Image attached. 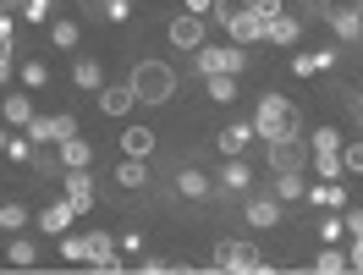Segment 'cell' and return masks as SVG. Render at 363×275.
<instances>
[{
	"label": "cell",
	"instance_id": "17",
	"mask_svg": "<svg viewBox=\"0 0 363 275\" xmlns=\"http://www.w3.org/2000/svg\"><path fill=\"white\" fill-rule=\"evenodd\" d=\"M99 105H105V116H127L138 105V99H133V83H111V89H99Z\"/></svg>",
	"mask_w": 363,
	"mask_h": 275
},
{
	"label": "cell",
	"instance_id": "23",
	"mask_svg": "<svg viewBox=\"0 0 363 275\" xmlns=\"http://www.w3.org/2000/svg\"><path fill=\"white\" fill-rule=\"evenodd\" d=\"M0 121H11V127H28L33 121V105H28V94H6V116Z\"/></svg>",
	"mask_w": 363,
	"mask_h": 275
},
{
	"label": "cell",
	"instance_id": "36",
	"mask_svg": "<svg viewBox=\"0 0 363 275\" xmlns=\"http://www.w3.org/2000/svg\"><path fill=\"white\" fill-rule=\"evenodd\" d=\"M248 11L259 23H270V17H281V0H248Z\"/></svg>",
	"mask_w": 363,
	"mask_h": 275
},
{
	"label": "cell",
	"instance_id": "14",
	"mask_svg": "<svg viewBox=\"0 0 363 275\" xmlns=\"http://www.w3.org/2000/svg\"><path fill=\"white\" fill-rule=\"evenodd\" d=\"M72 215H77V209H72L67 198H55V204H45L33 220H39V231H45V237H61V231L72 226Z\"/></svg>",
	"mask_w": 363,
	"mask_h": 275
},
{
	"label": "cell",
	"instance_id": "45",
	"mask_svg": "<svg viewBox=\"0 0 363 275\" xmlns=\"http://www.w3.org/2000/svg\"><path fill=\"white\" fill-rule=\"evenodd\" d=\"M0 39H11V17L6 11H0Z\"/></svg>",
	"mask_w": 363,
	"mask_h": 275
},
{
	"label": "cell",
	"instance_id": "37",
	"mask_svg": "<svg viewBox=\"0 0 363 275\" xmlns=\"http://www.w3.org/2000/svg\"><path fill=\"white\" fill-rule=\"evenodd\" d=\"M341 171H363V143H347V149H341Z\"/></svg>",
	"mask_w": 363,
	"mask_h": 275
},
{
	"label": "cell",
	"instance_id": "19",
	"mask_svg": "<svg viewBox=\"0 0 363 275\" xmlns=\"http://www.w3.org/2000/svg\"><path fill=\"white\" fill-rule=\"evenodd\" d=\"M253 143V121H231V127H220V155H242Z\"/></svg>",
	"mask_w": 363,
	"mask_h": 275
},
{
	"label": "cell",
	"instance_id": "7",
	"mask_svg": "<svg viewBox=\"0 0 363 275\" xmlns=\"http://www.w3.org/2000/svg\"><path fill=\"white\" fill-rule=\"evenodd\" d=\"M77 133V116H67V111H55V116H33L28 121V138H33V149L39 143H61V138H72Z\"/></svg>",
	"mask_w": 363,
	"mask_h": 275
},
{
	"label": "cell",
	"instance_id": "1",
	"mask_svg": "<svg viewBox=\"0 0 363 275\" xmlns=\"http://www.w3.org/2000/svg\"><path fill=\"white\" fill-rule=\"evenodd\" d=\"M297 127H303V116H297L292 99H281V94H264V99H259V111H253V138L281 143V138H297Z\"/></svg>",
	"mask_w": 363,
	"mask_h": 275
},
{
	"label": "cell",
	"instance_id": "13",
	"mask_svg": "<svg viewBox=\"0 0 363 275\" xmlns=\"http://www.w3.org/2000/svg\"><path fill=\"white\" fill-rule=\"evenodd\" d=\"M242 220H248L253 231H270V226H281V198H248Z\"/></svg>",
	"mask_w": 363,
	"mask_h": 275
},
{
	"label": "cell",
	"instance_id": "4",
	"mask_svg": "<svg viewBox=\"0 0 363 275\" xmlns=\"http://www.w3.org/2000/svg\"><path fill=\"white\" fill-rule=\"evenodd\" d=\"M215 270H237V275H264L270 270V259H264V253L253 248V242H220V248H215Z\"/></svg>",
	"mask_w": 363,
	"mask_h": 275
},
{
	"label": "cell",
	"instance_id": "24",
	"mask_svg": "<svg viewBox=\"0 0 363 275\" xmlns=\"http://www.w3.org/2000/svg\"><path fill=\"white\" fill-rule=\"evenodd\" d=\"M303 187H308V182L297 176V165H292V171H275V198H281V204H286V198H303Z\"/></svg>",
	"mask_w": 363,
	"mask_h": 275
},
{
	"label": "cell",
	"instance_id": "20",
	"mask_svg": "<svg viewBox=\"0 0 363 275\" xmlns=\"http://www.w3.org/2000/svg\"><path fill=\"white\" fill-rule=\"evenodd\" d=\"M264 45H297V17H286V11H281V17H270V23H264Z\"/></svg>",
	"mask_w": 363,
	"mask_h": 275
},
{
	"label": "cell",
	"instance_id": "25",
	"mask_svg": "<svg viewBox=\"0 0 363 275\" xmlns=\"http://www.w3.org/2000/svg\"><path fill=\"white\" fill-rule=\"evenodd\" d=\"M6 264H17V270H28V264H39V248H33L28 237H11V248H6Z\"/></svg>",
	"mask_w": 363,
	"mask_h": 275
},
{
	"label": "cell",
	"instance_id": "22",
	"mask_svg": "<svg viewBox=\"0 0 363 275\" xmlns=\"http://www.w3.org/2000/svg\"><path fill=\"white\" fill-rule=\"evenodd\" d=\"M116 182L127 187V193H143V187H149V171H143V160H133V155H127V160L116 165Z\"/></svg>",
	"mask_w": 363,
	"mask_h": 275
},
{
	"label": "cell",
	"instance_id": "12",
	"mask_svg": "<svg viewBox=\"0 0 363 275\" xmlns=\"http://www.w3.org/2000/svg\"><path fill=\"white\" fill-rule=\"evenodd\" d=\"M171 45L177 50H199L204 45V17H187V11L171 17Z\"/></svg>",
	"mask_w": 363,
	"mask_h": 275
},
{
	"label": "cell",
	"instance_id": "41",
	"mask_svg": "<svg viewBox=\"0 0 363 275\" xmlns=\"http://www.w3.org/2000/svg\"><path fill=\"white\" fill-rule=\"evenodd\" d=\"M308 61H314V72H330V67H336V50H314Z\"/></svg>",
	"mask_w": 363,
	"mask_h": 275
},
{
	"label": "cell",
	"instance_id": "31",
	"mask_svg": "<svg viewBox=\"0 0 363 275\" xmlns=\"http://www.w3.org/2000/svg\"><path fill=\"white\" fill-rule=\"evenodd\" d=\"M0 155H11L17 165H28V160H33V138H6V149H0Z\"/></svg>",
	"mask_w": 363,
	"mask_h": 275
},
{
	"label": "cell",
	"instance_id": "18",
	"mask_svg": "<svg viewBox=\"0 0 363 275\" xmlns=\"http://www.w3.org/2000/svg\"><path fill=\"white\" fill-rule=\"evenodd\" d=\"M55 149H61V171H77V165H89V160H94V149H89V143H83L77 133H72V138H61Z\"/></svg>",
	"mask_w": 363,
	"mask_h": 275
},
{
	"label": "cell",
	"instance_id": "2",
	"mask_svg": "<svg viewBox=\"0 0 363 275\" xmlns=\"http://www.w3.org/2000/svg\"><path fill=\"white\" fill-rule=\"evenodd\" d=\"M177 94V72L165 61H138L133 67V99L138 105H165Z\"/></svg>",
	"mask_w": 363,
	"mask_h": 275
},
{
	"label": "cell",
	"instance_id": "30",
	"mask_svg": "<svg viewBox=\"0 0 363 275\" xmlns=\"http://www.w3.org/2000/svg\"><path fill=\"white\" fill-rule=\"evenodd\" d=\"M314 270H319V275H341V270H347V253H336V248H319Z\"/></svg>",
	"mask_w": 363,
	"mask_h": 275
},
{
	"label": "cell",
	"instance_id": "8",
	"mask_svg": "<svg viewBox=\"0 0 363 275\" xmlns=\"http://www.w3.org/2000/svg\"><path fill=\"white\" fill-rule=\"evenodd\" d=\"M116 237H105V231H89L83 237V264H94V270H121L127 259H116Z\"/></svg>",
	"mask_w": 363,
	"mask_h": 275
},
{
	"label": "cell",
	"instance_id": "42",
	"mask_svg": "<svg viewBox=\"0 0 363 275\" xmlns=\"http://www.w3.org/2000/svg\"><path fill=\"white\" fill-rule=\"evenodd\" d=\"M341 231H347V226H341V220H336V215H330V220H319V237H325V242H336V237H341Z\"/></svg>",
	"mask_w": 363,
	"mask_h": 275
},
{
	"label": "cell",
	"instance_id": "10",
	"mask_svg": "<svg viewBox=\"0 0 363 275\" xmlns=\"http://www.w3.org/2000/svg\"><path fill=\"white\" fill-rule=\"evenodd\" d=\"M61 176H67V204L77 209V215H89L94 209V176L83 165H77V171H61Z\"/></svg>",
	"mask_w": 363,
	"mask_h": 275
},
{
	"label": "cell",
	"instance_id": "39",
	"mask_svg": "<svg viewBox=\"0 0 363 275\" xmlns=\"http://www.w3.org/2000/svg\"><path fill=\"white\" fill-rule=\"evenodd\" d=\"M11 83V39H0V89Z\"/></svg>",
	"mask_w": 363,
	"mask_h": 275
},
{
	"label": "cell",
	"instance_id": "47",
	"mask_svg": "<svg viewBox=\"0 0 363 275\" xmlns=\"http://www.w3.org/2000/svg\"><path fill=\"white\" fill-rule=\"evenodd\" d=\"M89 6H94V0H89Z\"/></svg>",
	"mask_w": 363,
	"mask_h": 275
},
{
	"label": "cell",
	"instance_id": "34",
	"mask_svg": "<svg viewBox=\"0 0 363 275\" xmlns=\"http://www.w3.org/2000/svg\"><path fill=\"white\" fill-rule=\"evenodd\" d=\"M61 259H72V264H83V237H72V226L61 231Z\"/></svg>",
	"mask_w": 363,
	"mask_h": 275
},
{
	"label": "cell",
	"instance_id": "26",
	"mask_svg": "<svg viewBox=\"0 0 363 275\" xmlns=\"http://www.w3.org/2000/svg\"><path fill=\"white\" fill-rule=\"evenodd\" d=\"M292 165H297V138L270 143V171H292Z\"/></svg>",
	"mask_w": 363,
	"mask_h": 275
},
{
	"label": "cell",
	"instance_id": "3",
	"mask_svg": "<svg viewBox=\"0 0 363 275\" xmlns=\"http://www.w3.org/2000/svg\"><path fill=\"white\" fill-rule=\"evenodd\" d=\"M193 67H199V77H215V72L237 77V72L248 67V50L242 45H199L193 50Z\"/></svg>",
	"mask_w": 363,
	"mask_h": 275
},
{
	"label": "cell",
	"instance_id": "6",
	"mask_svg": "<svg viewBox=\"0 0 363 275\" xmlns=\"http://www.w3.org/2000/svg\"><path fill=\"white\" fill-rule=\"evenodd\" d=\"M319 17L336 28L341 39H358V33H363V6H358V0H325Z\"/></svg>",
	"mask_w": 363,
	"mask_h": 275
},
{
	"label": "cell",
	"instance_id": "40",
	"mask_svg": "<svg viewBox=\"0 0 363 275\" xmlns=\"http://www.w3.org/2000/svg\"><path fill=\"white\" fill-rule=\"evenodd\" d=\"M341 209H347V204H341ZM341 226L352 231V237H363V209H347V215H341Z\"/></svg>",
	"mask_w": 363,
	"mask_h": 275
},
{
	"label": "cell",
	"instance_id": "28",
	"mask_svg": "<svg viewBox=\"0 0 363 275\" xmlns=\"http://www.w3.org/2000/svg\"><path fill=\"white\" fill-rule=\"evenodd\" d=\"M204 89H209V99H220V105H231V99H237V83H231L226 72H215V77H204Z\"/></svg>",
	"mask_w": 363,
	"mask_h": 275
},
{
	"label": "cell",
	"instance_id": "16",
	"mask_svg": "<svg viewBox=\"0 0 363 275\" xmlns=\"http://www.w3.org/2000/svg\"><path fill=\"white\" fill-rule=\"evenodd\" d=\"M177 193H182V198H209V193H215V182H209L199 165H187V171H177Z\"/></svg>",
	"mask_w": 363,
	"mask_h": 275
},
{
	"label": "cell",
	"instance_id": "9",
	"mask_svg": "<svg viewBox=\"0 0 363 275\" xmlns=\"http://www.w3.org/2000/svg\"><path fill=\"white\" fill-rule=\"evenodd\" d=\"M226 39H231V45H242V50H248V45H264V23L242 6V11H231V17H226Z\"/></svg>",
	"mask_w": 363,
	"mask_h": 275
},
{
	"label": "cell",
	"instance_id": "32",
	"mask_svg": "<svg viewBox=\"0 0 363 275\" xmlns=\"http://www.w3.org/2000/svg\"><path fill=\"white\" fill-rule=\"evenodd\" d=\"M50 6H55V0H17V11H23L28 23H45V17H50Z\"/></svg>",
	"mask_w": 363,
	"mask_h": 275
},
{
	"label": "cell",
	"instance_id": "29",
	"mask_svg": "<svg viewBox=\"0 0 363 275\" xmlns=\"http://www.w3.org/2000/svg\"><path fill=\"white\" fill-rule=\"evenodd\" d=\"M23 226H28V209L6 198V204H0V231H23Z\"/></svg>",
	"mask_w": 363,
	"mask_h": 275
},
{
	"label": "cell",
	"instance_id": "27",
	"mask_svg": "<svg viewBox=\"0 0 363 275\" xmlns=\"http://www.w3.org/2000/svg\"><path fill=\"white\" fill-rule=\"evenodd\" d=\"M72 83H77V89H99V83H105L99 61H77V67H72Z\"/></svg>",
	"mask_w": 363,
	"mask_h": 275
},
{
	"label": "cell",
	"instance_id": "15",
	"mask_svg": "<svg viewBox=\"0 0 363 275\" xmlns=\"http://www.w3.org/2000/svg\"><path fill=\"white\" fill-rule=\"evenodd\" d=\"M303 198H308L314 209H341L347 204V187L341 182H314V187H303Z\"/></svg>",
	"mask_w": 363,
	"mask_h": 275
},
{
	"label": "cell",
	"instance_id": "11",
	"mask_svg": "<svg viewBox=\"0 0 363 275\" xmlns=\"http://www.w3.org/2000/svg\"><path fill=\"white\" fill-rule=\"evenodd\" d=\"M215 187H220V193H248L253 187V165L242 160V155H226V171H220Z\"/></svg>",
	"mask_w": 363,
	"mask_h": 275
},
{
	"label": "cell",
	"instance_id": "5",
	"mask_svg": "<svg viewBox=\"0 0 363 275\" xmlns=\"http://www.w3.org/2000/svg\"><path fill=\"white\" fill-rule=\"evenodd\" d=\"M314 171L325 182H341L347 171H341V138L336 127H314Z\"/></svg>",
	"mask_w": 363,
	"mask_h": 275
},
{
	"label": "cell",
	"instance_id": "21",
	"mask_svg": "<svg viewBox=\"0 0 363 275\" xmlns=\"http://www.w3.org/2000/svg\"><path fill=\"white\" fill-rule=\"evenodd\" d=\"M121 149H127L133 160H149V155H155V133H149V127H127V133H121Z\"/></svg>",
	"mask_w": 363,
	"mask_h": 275
},
{
	"label": "cell",
	"instance_id": "38",
	"mask_svg": "<svg viewBox=\"0 0 363 275\" xmlns=\"http://www.w3.org/2000/svg\"><path fill=\"white\" fill-rule=\"evenodd\" d=\"M105 17H111V23H127V17H133V0H105Z\"/></svg>",
	"mask_w": 363,
	"mask_h": 275
},
{
	"label": "cell",
	"instance_id": "46",
	"mask_svg": "<svg viewBox=\"0 0 363 275\" xmlns=\"http://www.w3.org/2000/svg\"><path fill=\"white\" fill-rule=\"evenodd\" d=\"M0 149H6V121H0Z\"/></svg>",
	"mask_w": 363,
	"mask_h": 275
},
{
	"label": "cell",
	"instance_id": "44",
	"mask_svg": "<svg viewBox=\"0 0 363 275\" xmlns=\"http://www.w3.org/2000/svg\"><path fill=\"white\" fill-rule=\"evenodd\" d=\"M352 242H358V248L347 253V270H363V237H352Z\"/></svg>",
	"mask_w": 363,
	"mask_h": 275
},
{
	"label": "cell",
	"instance_id": "43",
	"mask_svg": "<svg viewBox=\"0 0 363 275\" xmlns=\"http://www.w3.org/2000/svg\"><path fill=\"white\" fill-rule=\"evenodd\" d=\"M215 11V0H187V17H209Z\"/></svg>",
	"mask_w": 363,
	"mask_h": 275
},
{
	"label": "cell",
	"instance_id": "33",
	"mask_svg": "<svg viewBox=\"0 0 363 275\" xmlns=\"http://www.w3.org/2000/svg\"><path fill=\"white\" fill-rule=\"evenodd\" d=\"M23 83H28V89H45V83H50V67H45V61H28V67H23Z\"/></svg>",
	"mask_w": 363,
	"mask_h": 275
},
{
	"label": "cell",
	"instance_id": "35",
	"mask_svg": "<svg viewBox=\"0 0 363 275\" xmlns=\"http://www.w3.org/2000/svg\"><path fill=\"white\" fill-rule=\"evenodd\" d=\"M50 39H55V50H77V23H55Z\"/></svg>",
	"mask_w": 363,
	"mask_h": 275
}]
</instances>
